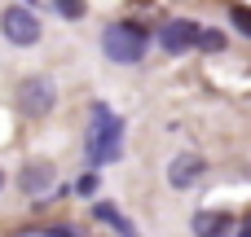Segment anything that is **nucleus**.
<instances>
[{"label":"nucleus","mask_w":251,"mask_h":237,"mask_svg":"<svg viewBox=\"0 0 251 237\" xmlns=\"http://www.w3.org/2000/svg\"><path fill=\"white\" fill-rule=\"evenodd\" d=\"M199 22H190V18H176V22H168L163 31H159V44L172 53V57H181V53H190L194 44H199Z\"/></svg>","instance_id":"39448f33"},{"label":"nucleus","mask_w":251,"mask_h":237,"mask_svg":"<svg viewBox=\"0 0 251 237\" xmlns=\"http://www.w3.org/2000/svg\"><path fill=\"white\" fill-rule=\"evenodd\" d=\"M194 48H207V53H225V31H212V26H203L199 31V44Z\"/></svg>","instance_id":"9d476101"},{"label":"nucleus","mask_w":251,"mask_h":237,"mask_svg":"<svg viewBox=\"0 0 251 237\" xmlns=\"http://www.w3.org/2000/svg\"><path fill=\"white\" fill-rule=\"evenodd\" d=\"M93 215H97V220H106V224H115L124 237H137V233H132V224H128V220H124V215H119L110 202H97V207H93Z\"/></svg>","instance_id":"1a4fd4ad"},{"label":"nucleus","mask_w":251,"mask_h":237,"mask_svg":"<svg viewBox=\"0 0 251 237\" xmlns=\"http://www.w3.org/2000/svg\"><path fill=\"white\" fill-rule=\"evenodd\" d=\"M238 237H251V215L243 220V229H238Z\"/></svg>","instance_id":"ddd939ff"},{"label":"nucleus","mask_w":251,"mask_h":237,"mask_svg":"<svg viewBox=\"0 0 251 237\" xmlns=\"http://www.w3.org/2000/svg\"><path fill=\"white\" fill-rule=\"evenodd\" d=\"M203 167H207V163H203L199 154H176V158H172V167H168L172 189H190V185L203 176Z\"/></svg>","instance_id":"0eeeda50"},{"label":"nucleus","mask_w":251,"mask_h":237,"mask_svg":"<svg viewBox=\"0 0 251 237\" xmlns=\"http://www.w3.org/2000/svg\"><path fill=\"white\" fill-rule=\"evenodd\" d=\"M229 233H234L229 211H199L194 215V237H229Z\"/></svg>","instance_id":"6e6552de"},{"label":"nucleus","mask_w":251,"mask_h":237,"mask_svg":"<svg viewBox=\"0 0 251 237\" xmlns=\"http://www.w3.org/2000/svg\"><path fill=\"white\" fill-rule=\"evenodd\" d=\"M0 31H4L9 44H22V48H31V44L40 40V22H35V13L22 9V4H9V9L0 13Z\"/></svg>","instance_id":"20e7f679"},{"label":"nucleus","mask_w":251,"mask_h":237,"mask_svg":"<svg viewBox=\"0 0 251 237\" xmlns=\"http://www.w3.org/2000/svg\"><path fill=\"white\" fill-rule=\"evenodd\" d=\"M84 141H88V158L93 163L119 158V150H124V123H119V114L106 110V106H93V123H88Z\"/></svg>","instance_id":"f257e3e1"},{"label":"nucleus","mask_w":251,"mask_h":237,"mask_svg":"<svg viewBox=\"0 0 251 237\" xmlns=\"http://www.w3.org/2000/svg\"><path fill=\"white\" fill-rule=\"evenodd\" d=\"M101 53H106L110 62H119V66H132V62H141V53H146V31H141L137 22H110L106 35H101Z\"/></svg>","instance_id":"f03ea898"},{"label":"nucleus","mask_w":251,"mask_h":237,"mask_svg":"<svg viewBox=\"0 0 251 237\" xmlns=\"http://www.w3.org/2000/svg\"><path fill=\"white\" fill-rule=\"evenodd\" d=\"M0 189H4V172H0Z\"/></svg>","instance_id":"2eb2a0df"},{"label":"nucleus","mask_w":251,"mask_h":237,"mask_svg":"<svg viewBox=\"0 0 251 237\" xmlns=\"http://www.w3.org/2000/svg\"><path fill=\"white\" fill-rule=\"evenodd\" d=\"M229 22L243 31V35H251V9L247 4H234V13H229Z\"/></svg>","instance_id":"f8f14e48"},{"label":"nucleus","mask_w":251,"mask_h":237,"mask_svg":"<svg viewBox=\"0 0 251 237\" xmlns=\"http://www.w3.org/2000/svg\"><path fill=\"white\" fill-rule=\"evenodd\" d=\"M53 180H57V172H53V163H44V158H35V163H26V167H22V176H18V185H22V194H31V198H40V194H49V189H53Z\"/></svg>","instance_id":"423d86ee"},{"label":"nucleus","mask_w":251,"mask_h":237,"mask_svg":"<svg viewBox=\"0 0 251 237\" xmlns=\"http://www.w3.org/2000/svg\"><path fill=\"white\" fill-rule=\"evenodd\" d=\"M53 4H57V13H62V18H71V22H75V18H84V9H88L84 0H53Z\"/></svg>","instance_id":"9b49d317"},{"label":"nucleus","mask_w":251,"mask_h":237,"mask_svg":"<svg viewBox=\"0 0 251 237\" xmlns=\"http://www.w3.org/2000/svg\"><path fill=\"white\" fill-rule=\"evenodd\" d=\"M53 106H57V88H53L44 75H31V79H22V84H18V110H22V114L44 119Z\"/></svg>","instance_id":"7ed1b4c3"},{"label":"nucleus","mask_w":251,"mask_h":237,"mask_svg":"<svg viewBox=\"0 0 251 237\" xmlns=\"http://www.w3.org/2000/svg\"><path fill=\"white\" fill-rule=\"evenodd\" d=\"M53 237H79V233H71V229H53Z\"/></svg>","instance_id":"4468645a"}]
</instances>
